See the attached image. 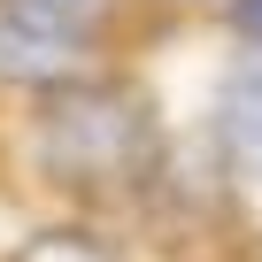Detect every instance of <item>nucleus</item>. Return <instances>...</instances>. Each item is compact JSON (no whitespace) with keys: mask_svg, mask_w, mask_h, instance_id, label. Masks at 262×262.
I'll return each mask as SVG.
<instances>
[{"mask_svg":"<svg viewBox=\"0 0 262 262\" xmlns=\"http://www.w3.org/2000/svg\"><path fill=\"white\" fill-rule=\"evenodd\" d=\"M39 170L77 193L139 185L155 170V108L123 85L77 77L39 100Z\"/></svg>","mask_w":262,"mask_h":262,"instance_id":"1","label":"nucleus"},{"mask_svg":"<svg viewBox=\"0 0 262 262\" xmlns=\"http://www.w3.org/2000/svg\"><path fill=\"white\" fill-rule=\"evenodd\" d=\"M231 24H239V31L262 47V0H231Z\"/></svg>","mask_w":262,"mask_h":262,"instance_id":"5","label":"nucleus"},{"mask_svg":"<svg viewBox=\"0 0 262 262\" xmlns=\"http://www.w3.org/2000/svg\"><path fill=\"white\" fill-rule=\"evenodd\" d=\"M77 24L47 16V8H24V0H0V77L8 85H77Z\"/></svg>","mask_w":262,"mask_h":262,"instance_id":"2","label":"nucleus"},{"mask_svg":"<svg viewBox=\"0 0 262 262\" xmlns=\"http://www.w3.org/2000/svg\"><path fill=\"white\" fill-rule=\"evenodd\" d=\"M24 8H47V16H62V24H85V16L108 8V0H24Z\"/></svg>","mask_w":262,"mask_h":262,"instance_id":"4","label":"nucleus"},{"mask_svg":"<svg viewBox=\"0 0 262 262\" xmlns=\"http://www.w3.org/2000/svg\"><path fill=\"white\" fill-rule=\"evenodd\" d=\"M224 147L247 178H262V54H247L231 77H224Z\"/></svg>","mask_w":262,"mask_h":262,"instance_id":"3","label":"nucleus"}]
</instances>
